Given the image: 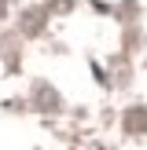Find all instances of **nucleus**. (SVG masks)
Instances as JSON below:
<instances>
[{"instance_id": "1", "label": "nucleus", "mask_w": 147, "mask_h": 150, "mask_svg": "<svg viewBox=\"0 0 147 150\" xmlns=\"http://www.w3.org/2000/svg\"><path fill=\"white\" fill-rule=\"evenodd\" d=\"M125 128H129V132H147V110L143 106L129 110V114H125Z\"/></svg>"}, {"instance_id": "2", "label": "nucleus", "mask_w": 147, "mask_h": 150, "mask_svg": "<svg viewBox=\"0 0 147 150\" xmlns=\"http://www.w3.org/2000/svg\"><path fill=\"white\" fill-rule=\"evenodd\" d=\"M41 18H44L41 11H29L26 15V33H37V29H41Z\"/></svg>"}, {"instance_id": "3", "label": "nucleus", "mask_w": 147, "mask_h": 150, "mask_svg": "<svg viewBox=\"0 0 147 150\" xmlns=\"http://www.w3.org/2000/svg\"><path fill=\"white\" fill-rule=\"evenodd\" d=\"M0 18H4V0H0Z\"/></svg>"}]
</instances>
